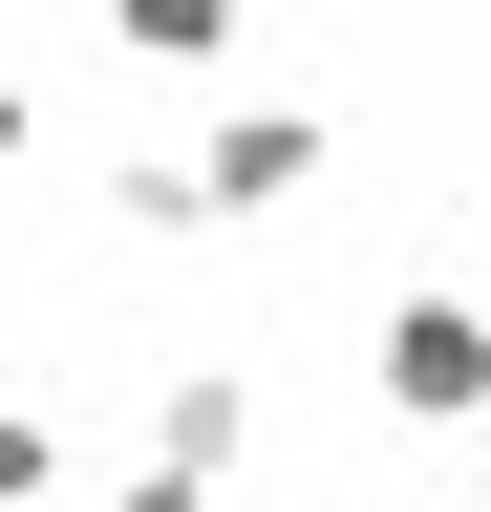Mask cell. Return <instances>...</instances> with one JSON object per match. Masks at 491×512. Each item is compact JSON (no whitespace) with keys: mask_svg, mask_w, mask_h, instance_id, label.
I'll list each match as a JSON object with an SVG mask.
<instances>
[{"mask_svg":"<svg viewBox=\"0 0 491 512\" xmlns=\"http://www.w3.org/2000/svg\"><path fill=\"white\" fill-rule=\"evenodd\" d=\"M363 363H385V406H406V427H470V406H491V299H470V278H406Z\"/></svg>","mask_w":491,"mask_h":512,"instance_id":"cell-1","label":"cell"},{"mask_svg":"<svg viewBox=\"0 0 491 512\" xmlns=\"http://www.w3.org/2000/svg\"><path fill=\"white\" fill-rule=\"evenodd\" d=\"M107 512H214V470H107Z\"/></svg>","mask_w":491,"mask_h":512,"instance_id":"cell-6","label":"cell"},{"mask_svg":"<svg viewBox=\"0 0 491 512\" xmlns=\"http://www.w3.org/2000/svg\"><path fill=\"white\" fill-rule=\"evenodd\" d=\"M65 491V406H22V384H0V512H43Z\"/></svg>","mask_w":491,"mask_h":512,"instance_id":"cell-5","label":"cell"},{"mask_svg":"<svg viewBox=\"0 0 491 512\" xmlns=\"http://www.w3.org/2000/svg\"><path fill=\"white\" fill-rule=\"evenodd\" d=\"M235 448H257V384H235V363H171L150 384V470H214L235 491Z\"/></svg>","mask_w":491,"mask_h":512,"instance_id":"cell-3","label":"cell"},{"mask_svg":"<svg viewBox=\"0 0 491 512\" xmlns=\"http://www.w3.org/2000/svg\"><path fill=\"white\" fill-rule=\"evenodd\" d=\"M214 214H299V192H321V107H214Z\"/></svg>","mask_w":491,"mask_h":512,"instance_id":"cell-2","label":"cell"},{"mask_svg":"<svg viewBox=\"0 0 491 512\" xmlns=\"http://www.w3.org/2000/svg\"><path fill=\"white\" fill-rule=\"evenodd\" d=\"M22 150H43V86H22V64H0V171H22Z\"/></svg>","mask_w":491,"mask_h":512,"instance_id":"cell-7","label":"cell"},{"mask_svg":"<svg viewBox=\"0 0 491 512\" xmlns=\"http://www.w3.org/2000/svg\"><path fill=\"white\" fill-rule=\"evenodd\" d=\"M235 22H257V0H107V43H129V64H214Z\"/></svg>","mask_w":491,"mask_h":512,"instance_id":"cell-4","label":"cell"}]
</instances>
